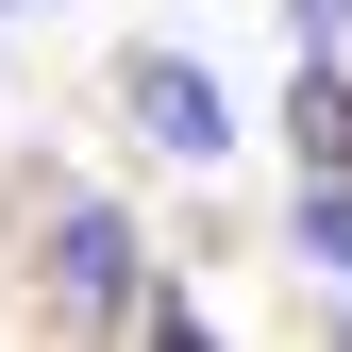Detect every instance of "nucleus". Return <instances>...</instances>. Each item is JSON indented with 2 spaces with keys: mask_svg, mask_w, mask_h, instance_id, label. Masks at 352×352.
<instances>
[{
  "mask_svg": "<svg viewBox=\"0 0 352 352\" xmlns=\"http://www.w3.org/2000/svg\"><path fill=\"white\" fill-rule=\"evenodd\" d=\"M34 285H51V319H135V218L118 201H34Z\"/></svg>",
  "mask_w": 352,
  "mask_h": 352,
  "instance_id": "1",
  "label": "nucleus"
},
{
  "mask_svg": "<svg viewBox=\"0 0 352 352\" xmlns=\"http://www.w3.org/2000/svg\"><path fill=\"white\" fill-rule=\"evenodd\" d=\"M118 101H135V135H151L168 168H218V151H235V118H218V67H201V51H135V67H118Z\"/></svg>",
  "mask_w": 352,
  "mask_h": 352,
  "instance_id": "2",
  "label": "nucleus"
},
{
  "mask_svg": "<svg viewBox=\"0 0 352 352\" xmlns=\"http://www.w3.org/2000/svg\"><path fill=\"white\" fill-rule=\"evenodd\" d=\"M285 118H302V168H352V67L336 51H302V101Z\"/></svg>",
  "mask_w": 352,
  "mask_h": 352,
  "instance_id": "3",
  "label": "nucleus"
},
{
  "mask_svg": "<svg viewBox=\"0 0 352 352\" xmlns=\"http://www.w3.org/2000/svg\"><path fill=\"white\" fill-rule=\"evenodd\" d=\"M285 252L352 285V168H319V185H302V218H285Z\"/></svg>",
  "mask_w": 352,
  "mask_h": 352,
  "instance_id": "4",
  "label": "nucleus"
},
{
  "mask_svg": "<svg viewBox=\"0 0 352 352\" xmlns=\"http://www.w3.org/2000/svg\"><path fill=\"white\" fill-rule=\"evenodd\" d=\"M285 51H352V0H285Z\"/></svg>",
  "mask_w": 352,
  "mask_h": 352,
  "instance_id": "5",
  "label": "nucleus"
}]
</instances>
